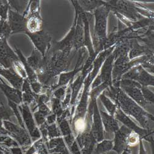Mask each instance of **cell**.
Segmentation results:
<instances>
[{
    "mask_svg": "<svg viewBox=\"0 0 154 154\" xmlns=\"http://www.w3.org/2000/svg\"><path fill=\"white\" fill-rule=\"evenodd\" d=\"M115 47V45H113L110 48L105 49L99 54V56L96 57L94 62H93V67L91 72L88 73L84 81L83 93L80 99L79 103L76 107L75 113V116L72 122L73 130L75 133V136L80 134L86 130V117L88 112L89 93H90L89 89H90L94 79L96 78L97 73L99 72L102 63L104 62L106 57L112 53V51L114 49Z\"/></svg>",
    "mask_w": 154,
    "mask_h": 154,
    "instance_id": "6da1fadb",
    "label": "cell"
},
{
    "mask_svg": "<svg viewBox=\"0 0 154 154\" xmlns=\"http://www.w3.org/2000/svg\"><path fill=\"white\" fill-rule=\"evenodd\" d=\"M127 116L134 118L144 129L153 131V116L128 97L120 87L111 86L104 91Z\"/></svg>",
    "mask_w": 154,
    "mask_h": 154,
    "instance_id": "7a4b0ae2",
    "label": "cell"
},
{
    "mask_svg": "<svg viewBox=\"0 0 154 154\" xmlns=\"http://www.w3.org/2000/svg\"><path fill=\"white\" fill-rule=\"evenodd\" d=\"M110 8L107 5L102 6L94 11V16L95 18L94 24V45L95 47V53L96 55L100 51L104 49L105 45L107 41V19Z\"/></svg>",
    "mask_w": 154,
    "mask_h": 154,
    "instance_id": "3957f363",
    "label": "cell"
},
{
    "mask_svg": "<svg viewBox=\"0 0 154 154\" xmlns=\"http://www.w3.org/2000/svg\"><path fill=\"white\" fill-rule=\"evenodd\" d=\"M114 117L128 129L138 134L141 139L146 140L147 142L151 143V144H153V131L144 129V128L137 125L119 107L117 108L115 112Z\"/></svg>",
    "mask_w": 154,
    "mask_h": 154,
    "instance_id": "277c9868",
    "label": "cell"
},
{
    "mask_svg": "<svg viewBox=\"0 0 154 154\" xmlns=\"http://www.w3.org/2000/svg\"><path fill=\"white\" fill-rule=\"evenodd\" d=\"M110 8V11L117 12L123 17H125L135 22L144 17L137 12V7L133 3L127 1H110L107 2Z\"/></svg>",
    "mask_w": 154,
    "mask_h": 154,
    "instance_id": "5b68a950",
    "label": "cell"
},
{
    "mask_svg": "<svg viewBox=\"0 0 154 154\" xmlns=\"http://www.w3.org/2000/svg\"><path fill=\"white\" fill-rule=\"evenodd\" d=\"M3 122V127L8 131L9 136L16 140L23 149H26L32 145L31 137L26 129L11 121L4 120Z\"/></svg>",
    "mask_w": 154,
    "mask_h": 154,
    "instance_id": "8992f818",
    "label": "cell"
},
{
    "mask_svg": "<svg viewBox=\"0 0 154 154\" xmlns=\"http://www.w3.org/2000/svg\"><path fill=\"white\" fill-rule=\"evenodd\" d=\"M115 59V56L113 53H112L106 57L104 63L102 64L99 75L95 78L91 85V89L97 88L102 83L107 85L109 88L112 86V73Z\"/></svg>",
    "mask_w": 154,
    "mask_h": 154,
    "instance_id": "52a82bcc",
    "label": "cell"
},
{
    "mask_svg": "<svg viewBox=\"0 0 154 154\" xmlns=\"http://www.w3.org/2000/svg\"><path fill=\"white\" fill-rule=\"evenodd\" d=\"M122 79L135 81L143 86H153L154 85L153 75L150 74L141 66L131 68L122 75Z\"/></svg>",
    "mask_w": 154,
    "mask_h": 154,
    "instance_id": "ba28073f",
    "label": "cell"
},
{
    "mask_svg": "<svg viewBox=\"0 0 154 154\" xmlns=\"http://www.w3.org/2000/svg\"><path fill=\"white\" fill-rule=\"evenodd\" d=\"M19 108L21 113L25 127L26 130H27L31 139L33 141H36L40 139L42 134L39 128L36 126L33 115H32L29 105L27 104L22 103L21 105L19 106Z\"/></svg>",
    "mask_w": 154,
    "mask_h": 154,
    "instance_id": "9c48e42d",
    "label": "cell"
},
{
    "mask_svg": "<svg viewBox=\"0 0 154 154\" xmlns=\"http://www.w3.org/2000/svg\"><path fill=\"white\" fill-rule=\"evenodd\" d=\"M25 34L29 37L35 48L45 57L51 48L52 38L50 35L43 29L35 33L26 32Z\"/></svg>",
    "mask_w": 154,
    "mask_h": 154,
    "instance_id": "30bf717a",
    "label": "cell"
},
{
    "mask_svg": "<svg viewBox=\"0 0 154 154\" xmlns=\"http://www.w3.org/2000/svg\"><path fill=\"white\" fill-rule=\"evenodd\" d=\"M11 30V35L24 33L27 30V17L9 8L7 20Z\"/></svg>",
    "mask_w": 154,
    "mask_h": 154,
    "instance_id": "8fae6325",
    "label": "cell"
},
{
    "mask_svg": "<svg viewBox=\"0 0 154 154\" xmlns=\"http://www.w3.org/2000/svg\"><path fill=\"white\" fill-rule=\"evenodd\" d=\"M18 60L17 55L7 40H0V65L5 69H12L14 63Z\"/></svg>",
    "mask_w": 154,
    "mask_h": 154,
    "instance_id": "7c38bea8",
    "label": "cell"
},
{
    "mask_svg": "<svg viewBox=\"0 0 154 154\" xmlns=\"http://www.w3.org/2000/svg\"><path fill=\"white\" fill-rule=\"evenodd\" d=\"M69 115L70 113L68 109L64 110L61 116L57 119L60 133L63 137V140L67 148L71 146L76 140L75 138V135L71 130L70 124L67 120Z\"/></svg>",
    "mask_w": 154,
    "mask_h": 154,
    "instance_id": "4fadbf2b",
    "label": "cell"
},
{
    "mask_svg": "<svg viewBox=\"0 0 154 154\" xmlns=\"http://www.w3.org/2000/svg\"><path fill=\"white\" fill-rule=\"evenodd\" d=\"M131 131L130 129L124 125L119 128V130L114 133L113 150L116 152L118 154H121L125 150L130 149L128 147L127 137Z\"/></svg>",
    "mask_w": 154,
    "mask_h": 154,
    "instance_id": "5bb4252c",
    "label": "cell"
},
{
    "mask_svg": "<svg viewBox=\"0 0 154 154\" xmlns=\"http://www.w3.org/2000/svg\"><path fill=\"white\" fill-rule=\"evenodd\" d=\"M76 18H77V13L75 12V20L72 26L70 29V32L66 36V37L61 41L53 42V44L51 45V48H52L53 50L65 51V52L70 53L72 48L73 47Z\"/></svg>",
    "mask_w": 154,
    "mask_h": 154,
    "instance_id": "9a60e30c",
    "label": "cell"
},
{
    "mask_svg": "<svg viewBox=\"0 0 154 154\" xmlns=\"http://www.w3.org/2000/svg\"><path fill=\"white\" fill-rule=\"evenodd\" d=\"M27 61L37 75H40L45 72L46 59L36 49H33L31 55L27 59Z\"/></svg>",
    "mask_w": 154,
    "mask_h": 154,
    "instance_id": "2e32d148",
    "label": "cell"
},
{
    "mask_svg": "<svg viewBox=\"0 0 154 154\" xmlns=\"http://www.w3.org/2000/svg\"><path fill=\"white\" fill-rule=\"evenodd\" d=\"M0 89L6 97L8 100L13 102L19 106L23 103L22 92L21 90L9 86L2 79L1 77H0Z\"/></svg>",
    "mask_w": 154,
    "mask_h": 154,
    "instance_id": "e0dca14e",
    "label": "cell"
},
{
    "mask_svg": "<svg viewBox=\"0 0 154 154\" xmlns=\"http://www.w3.org/2000/svg\"><path fill=\"white\" fill-rule=\"evenodd\" d=\"M81 14L84 23V46H86L88 50L89 58L95 59L97 55L95 53L94 46L91 38L90 30H89V20L88 19L86 12L81 9Z\"/></svg>",
    "mask_w": 154,
    "mask_h": 154,
    "instance_id": "ac0fdd59",
    "label": "cell"
},
{
    "mask_svg": "<svg viewBox=\"0 0 154 154\" xmlns=\"http://www.w3.org/2000/svg\"><path fill=\"white\" fill-rule=\"evenodd\" d=\"M0 76H3L11 84V86L21 90L24 79L17 74L13 69L0 67Z\"/></svg>",
    "mask_w": 154,
    "mask_h": 154,
    "instance_id": "d6986e66",
    "label": "cell"
},
{
    "mask_svg": "<svg viewBox=\"0 0 154 154\" xmlns=\"http://www.w3.org/2000/svg\"><path fill=\"white\" fill-rule=\"evenodd\" d=\"M100 117L104 128V131L107 134L112 136L113 137L114 133L119 129V122L115 119L114 116L109 115L108 113L102 110H99Z\"/></svg>",
    "mask_w": 154,
    "mask_h": 154,
    "instance_id": "ffe728a7",
    "label": "cell"
},
{
    "mask_svg": "<svg viewBox=\"0 0 154 154\" xmlns=\"http://www.w3.org/2000/svg\"><path fill=\"white\" fill-rule=\"evenodd\" d=\"M122 90L141 107L146 109L149 103L144 99L141 92V88L137 86H121Z\"/></svg>",
    "mask_w": 154,
    "mask_h": 154,
    "instance_id": "44dd1931",
    "label": "cell"
},
{
    "mask_svg": "<svg viewBox=\"0 0 154 154\" xmlns=\"http://www.w3.org/2000/svg\"><path fill=\"white\" fill-rule=\"evenodd\" d=\"M93 66L92 65V66L88 70L83 69L82 73L80 76H79L78 78H77L75 81H73V83L70 82V86L72 90L70 105H72L73 107L75 106L76 102L77 101V99H78V96L81 89V88L86 79V75L88 73L89 70H91L93 69Z\"/></svg>",
    "mask_w": 154,
    "mask_h": 154,
    "instance_id": "7402d4cb",
    "label": "cell"
},
{
    "mask_svg": "<svg viewBox=\"0 0 154 154\" xmlns=\"http://www.w3.org/2000/svg\"><path fill=\"white\" fill-rule=\"evenodd\" d=\"M143 54L152 55V51L148 47L140 46L135 39H133L130 43V53L128 55L130 60H132Z\"/></svg>",
    "mask_w": 154,
    "mask_h": 154,
    "instance_id": "603a6c76",
    "label": "cell"
},
{
    "mask_svg": "<svg viewBox=\"0 0 154 154\" xmlns=\"http://www.w3.org/2000/svg\"><path fill=\"white\" fill-rule=\"evenodd\" d=\"M15 53H16L19 59L22 63L23 68H24L25 72H26V74H27V79L29 80L30 83L39 82L38 81V76H37L36 72L33 70V69L29 66V64L27 63V59H25V57H24L23 53H22L21 50L20 49L17 48V47H16L15 48Z\"/></svg>",
    "mask_w": 154,
    "mask_h": 154,
    "instance_id": "cb8c5ba5",
    "label": "cell"
},
{
    "mask_svg": "<svg viewBox=\"0 0 154 154\" xmlns=\"http://www.w3.org/2000/svg\"><path fill=\"white\" fill-rule=\"evenodd\" d=\"M113 139H103L96 143L93 154H107L113 149Z\"/></svg>",
    "mask_w": 154,
    "mask_h": 154,
    "instance_id": "d4e9b609",
    "label": "cell"
},
{
    "mask_svg": "<svg viewBox=\"0 0 154 154\" xmlns=\"http://www.w3.org/2000/svg\"><path fill=\"white\" fill-rule=\"evenodd\" d=\"M81 9L85 12H91L97 8L106 5V2L102 1H77Z\"/></svg>",
    "mask_w": 154,
    "mask_h": 154,
    "instance_id": "484cf974",
    "label": "cell"
},
{
    "mask_svg": "<svg viewBox=\"0 0 154 154\" xmlns=\"http://www.w3.org/2000/svg\"><path fill=\"white\" fill-rule=\"evenodd\" d=\"M102 103L104 105L106 110H107L109 115L114 116L115 113L116 112L118 107L115 104L114 102L105 94L104 91L102 92L98 97Z\"/></svg>",
    "mask_w": 154,
    "mask_h": 154,
    "instance_id": "4316f807",
    "label": "cell"
},
{
    "mask_svg": "<svg viewBox=\"0 0 154 154\" xmlns=\"http://www.w3.org/2000/svg\"><path fill=\"white\" fill-rule=\"evenodd\" d=\"M11 35V30L7 20L0 19V40H7Z\"/></svg>",
    "mask_w": 154,
    "mask_h": 154,
    "instance_id": "83f0119b",
    "label": "cell"
},
{
    "mask_svg": "<svg viewBox=\"0 0 154 154\" xmlns=\"http://www.w3.org/2000/svg\"><path fill=\"white\" fill-rule=\"evenodd\" d=\"M8 104L9 107L11 109L12 112H13V113L14 114V116L16 117L17 120H18L19 125L22 128H25V129H26V128H25V127L23 122V119H22V117L21 113H20V111L19 110V105L16 104V103H14V102H12V101H10V100H8Z\"/></svg>",
    "mask_w": 154,
    "mask_h": 154,
    "instance_id": "f1b7e54d",
    "label": "cell"
},
{
    "mask_svg": "<svg viewBox=\"0 0 154 154\" xmlns=\"http://www.w3.org/2000/svg\"><path fill=\"white\" fill-rule=\"evenodd\" d=\"M51 107H52V112L56 115L57 119L60 117L64 111L62 107L61 101L53 97L51 98Z\"/></svg>",
    "mask_w": 154,
    "mask_h": 154,
    "instance_id": "f546056e",
    "label": "cell"
},
{
    "mask_svg": "<svg viewBox=\"0 0 154 154\" xmlns=\"http://www.w3.org/2000/svg\"><path fill=\"white\" fill-rule=\"evenodd\" d=\"M48 139L61 137V133L58 125L55 123L49 125L47 127Z\"/></svg>",
    "mask_w": 154,
    "mask_h": 154,
    "instance_id": "4dcf8cb0",
    "label": "cell"
},
{
    "mask_svg": "<svg viewBox=\"0 0 154 154\" xmlns=\"http://www.w3.org/2000/svg\"><path fill=\"white\" fill-rule=\"evenodd\" d=\"M14 115V114L11 108H8L3 104L0 106V119L3 121H11V117Z\"/></svg>",
    "mask_w": 154,
    "mask_h": 154,
    "instance_id": "1f68e13d",
    "label": "cell"
},
{
    "mask_svg": "<svg viewBox=\"0 0 154 154\" xmlns=\"http://www.w3.org/2000/svg\"><path fill=\"white\" fill-rule=\"evenodd\" d=\"M140 137L134 131H131V133L128 135L127 137V144L128 147H134L139 144Z\"/></svg>",
    "mask_w": 154,
    "mask_h": 154,
    "instance_id": "d6a6232c",
    "label": "cell"
},
{
    "mask_svg": "<svg viewBox=\"0 0 154 154\" xmlns=\"http://www.w3.org/2000/svg\"><path fill=\"white\" fill-rule=\"evenodd\" d=\"M140 90H141V92H142V94L143 95L144 99L148 102L149 104H153V102H154L153 93L150 90V89L148 88V87H146V86H142Z\"/></svg>",
    "mask_w": 154,
    "mask_h": 154,
    "instance_id": "836d02e7",
    "label": "cell"
},
{
    "mask_svg": "<svg viewBox=\"0 0 154 154\" xmlns=\"http://www.w3.org/2000/svg\"><path fill=\"white\" fill-rule=\"evenodd\" d=\"M67 87L68 86H64L56 88L55 89V91H54L53 97L60 100L61 102L63 101L66 94Z\"/></svg>",
    "mask_w": 154,
    "mask_h": 154,
    "instance_id": "e575fe53",
    "label": "cell"
},
{
    "mask_svg": "<svg viewBox=\"0 0 154 154\" xmlns=\"http://www.w3.org/2000/svg\"><path fill=\"white\" fill-rule=\"evenodd\" d=\"M10 6L8 1H5V2L0 5V19L7 20L8 17V13Z\"/></svg>",
    "mask_w": 154,
    "mask_h": 154,
    "instance_id": "d590c367",
    "label": "cell"
},
{
    "mask_svg": "<svg viewBox=\"0 0 154 154\" xmlns=\"http://www.w3.org/2000/svg\"><path fill=\"white\" fill-rule=\"evenodd\" d=\"M33 115L35 121L36 122V124L38 126H40L41 125L46 123V117H45L44 115L42 114L40 112L36 111L34 112Z\"/></svg>",
    "mask_w": 154,
    "mask_h": 154,
    "instance_id": "8d00e7d4",
    "label": "cell"
},
{
    "mask_svg": "<svg viewBox=\"0 0 154 154\" xmlns=\"http://www.w3.org/2000/svg\"><path fill=\"white\" fill-rule=\"evenodd\" d=\"M30 86L32 89V91L37 95H40V94L41 93L42 89L43 88V85L39 82H37L35 83H30Z\"/></svg>",
    "mask_w": 154,
    "mask_h": 154,
    "instance_id": "74e56055",
    "label": "cell"
},
{
    "mask_svg": "<svg viewBox=\"0 0 154 154\" xmlns=\"http://www.w3.org/2000/svg\"><path fill=\"white\" fill-rule=\"evenodd\" d=\"M69 150L70 152V154H82L81 150L79 147V146L77 143L76 140L75 142L72 144L71 146H70L69 148Z\"/></svg>",
    "mask_w": 154,
    "mask_h": 154,
    "instance_id": "f35d334b",
    "label": "cell"
},
{
    "mask_svg": "<svg viewBox=\"0 0 154 154\" xmlns=\"http://www.w3.org/2000/svg\"><path fill=\"white\" fill-rule=\"evenodd\" d=\"M56 121H57V116L54 113H52V114L51 113L46 118V122L48 125L55 123Z\"/></svg>",
    "mask_w": 154,
    "mask_h": 154,
    "instance_id": "ab89813d",
    "label": "cell"
},
{
    "mask_svg": "<svg viewBox=\"0 0 154 154\" xmlns=\"http://www.w3.org/2000/svg\"><path fill=\"white\" fill-rule=\"evenodd\" d=\"M138 145H139V154H147V152L145 149L143 139H140Z\"/></svg>",
    "mask_w": 154,
    "mask_h": 154,
    "instance_id": "60d3db41",
    "label": "cell"
},
{
    "mask_svg": "<svg viewBox=\"0 0 154 154\" xmlns=\"http://www.w3.org/2000/svg\"><path fill=\"white\" fill-rule=\"evenodd\" d=\"M121 154H131V150H130V149H128L125 150V151H123Z\"/></svg>",
    "mask_w": 154,
    "mask_h": 154,
    "instance_id": "b9f144b4",
    "label": "cell"
},
{
    "mask_svg": "<svg viewBox=\"0 0 154 154\" xmlns=\"http://www.w3.org/2000/svg\"><path fill=\"white\" fill-rule=\"evenodd\" d=\"M2 67V66H1V65H0V67Z\"/></svg>",
    "mask_w": 154,
    "mask_h": 154,
    "instance_id": "7bdbcfd3",
    "label": "cell"
}]
</instances>
